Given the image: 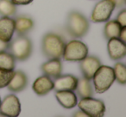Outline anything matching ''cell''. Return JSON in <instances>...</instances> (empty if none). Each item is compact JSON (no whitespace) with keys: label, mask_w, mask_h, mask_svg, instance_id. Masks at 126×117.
<instances>
[{"label":"cell","mask_w":126,"mask_h":117,"mask_svg":"<svg viewBox=\"0 0 126 117\" xmlns=\"http://www.w3.org/2000/svg\"><path fill=\"white\" fill-rule=\"evenodd\" d=\"M65 40L61 35L53 32L45 34L42 39V52L47 59L62 58Z\"/></svg>","instance_id":"obj_1"},{"label":"cell","mask_w":126,"mask_h":117,"mask_svg":"<svg viewBox=\"0 0 126 117\" xmlns=\"http://www.w3.org/2000/svg\"><path fill=\"white\" fill-rule=\"evenodd\" d=\"M79 109L84 111L88 117H103L106 111V107L102 100L93 96L80 98L77 103Z\"/></svg>","instance_id":"obj_6"},{"label":"cell","mask_w":126,"mask_h":117,"mask_svg":"<svg viewBox=\"0 0 126 117\" xmlns=\"http://www.w3.org/2000/svg\"><path fill=\"white\" fill-rule=\"evenodd\" d=\"M62 63L61 59H49L41 65V71L44 75H47L53 78L59 77L62 72Z\"/></svg>","instance_id":"obj_16"},{"label":"cell","mask_w":126,"mask_h":117,"mask_svg":"<svg viewBox=\"0 0 126 117\" xmlns=\"http://www.w3.org/2000/svg\"><path fill=\"white\" fill-rule=\"evenodd\" d=\"M28 85V78L23 71H14V73L7 88L10 91L18 93L23 91Z\"/></svg>","instance_id":"obj_15"},{"label":"cell","mask_w":126,"mask_h":117,"mask_svg":"<svg viewBox=\"0 0 126 117\" xmlns=\"http://www.w3.org/2000/svg\"><path fill=\"white\" fill-rule=\"evenodd\" d=\"M32 90L37 96H46L54 90V81L50 77L43 74L34 81Z\"/></svg>","instance_id":"obj_12"},{"label":"cell","mask_w":126,"mask_h":117,"mask_svg":"<svg viewBox=\"0 0 126 117\" xmlns=\"http://www.w3.org/2000/svg\"><path fill=\"white\" fill-rule=\"evenodd\" d=\"M15 33V20L10 16L0 17V40L11 42Z\"/></svg>","instance_id":"obj_13"},{"label":"cell","mask_w":126,"mask_h":117,"mask_svg":"<svg viewBox=\"0 0 126 117\" xmlns=\"http://www.w3.org/2000/svg\"><path fill=\"white\" fill-rule=\"evenodd\" d=\"M115 81L119 84L124 85L126 84V67L122 62H117L113 67Z\"/></svg>","instance_id":"obj_22"},{"label":"cell","mask_w":126,"mask_h":117,"mask_svg":"<svg viewBox=\"0 0 126 117\" xmlns=\"http://www.w3.org/2000/svg\"><path fill=\"white\" fill-rule=\"evenodd\" d=\"M123 27L116 20H108L105 22L104 28V35L105 38L109 40L111 38H118L120 31Z\"/></svg>","instance_id":"obj_19"},{"label":"cell","mask_w":126,"mask_h":117,"mask_svg":"<svg viewBox=\"0 0 126 117\" xmlns=\"http://www.w3.org/2000/svg\"><path fill=\"white\" fill-rule=\"evenodd\" d=\"M21 113V103L15 94H10L1 101L0 114L6 117H16Z\"/></svg>","instance_id":"obj_8"},{"label":"cell","mask_w":126,"mask_h":117,"mask_svg":"<svg viewBox=\"0 0 126 117\" xmlns=\"http://www.w3.org/2000/svg\"><path fill=\"white\" fill-rule=\"evenodd\" d=\"M8 51L18 61H25L31 56L33 44L26 35H18L10 42Z\"/></svg>","instance_id":"obj_4"},{"label":"cell","mask_w":126,"mask_h":117,"mask_svg":"<svg viewBox=\"0 0 126 117\" xmlns=\"http://www.w3.org/2000/svg\"><path fill=\"white\" fill-rule=\"evenodd\" d=\"M73 116H74V117H88L87 115H86L84 111H82L81 109H79V110H77V111L74 112V115H73Z\"/></svg>","instance_id":"obj_28"},{"label":"cell","mask_w":126,"mask_h":117,"mask_svg":"<svg viewBox=\"0 0 126 117\" xmlns=\"http://www.w3.org/2000/svg\"><path fill=\"white\" fill-rule=\"evenodd\" d=\"M9 45H10V42H4L0 40V52L1 51H6V50L8 51Z\"/></svg>","instance_id":"obj_27"},{"label":"cell","mask_w":126,"mask_h":117,"mask_svg":"<svg viewBox=\"0 0 126 117\" xmlns=\"http://www.w3.org/2000/svg\"><path fill=\"white\" fill-rule=\"evenodd\" d=\"M76 93L79 98L89 97L93 96L94 94V89L91 83V79L86 78H81L78 80V84L76 87Z\"/></svg>","instance_id":"obj_18"},{"label":"cell","mask_w":126,"mask_h":117,"mask_svg":"<svg viewBox=\"0 0 126 117\" xmlns=\"http://www.w3.org/2000/svg\"><path fill=\"white\" fill-rule=\"evenodd\" d=\"M15 32L18 35H25L34 28V21L27 16H19L15 18Z\"/></svg>","instance_id":"obj_17"},{"label":"cell","mask_w":126,"mask_h":117,"mask_svg":"<svg viewBox=\"0 0 126 117\" xmlns=\"http://www.w3.org/2000/svg\"><path fill=\"white\" fill-rule=\"evenodd\" d=\"M115 8V0H101L93 7L90 17L91 21L94 23H105L110 20Z\"/></svg>","instance_id":"obj_7"},{"label":"cell","mask_w":126,"mask_h":117,"mask_svg":"<svg viewBox=\"0 0 126 117\" xmlns=\"http://www.w3.org/2000/svg\"><path fill=\"white\" fill-rule=\"evenodd\" d=\"M101 65V61L98 57L87 55L79 61V69L83 77L92 80L93 75Z\"/></svg>","instance_id":"obj_9"},{"label":"cell","mask_w":126,"mask_h":117,"mask_svg":"<svg viewBox=\"0 0 126 117\" xmlns=\"http://www.w3.org/2000/svg\"><path fill=\"white\" fill-rule=\"evenodd\" d=\"M118 39L126 44V27H123L119 34Z\"/></svg>","instance_id":"obj_26"},{"label":"cell","mask_w":126,"mask_h":117,"mask_svg":"<svg viewBox=\"0 0 126 117\" xmlns=\"http://www.w3.org/2000/svg\"><path fill=\"white\" fill-rule=\"evenodd\" d=\"M79 78L71 74L60 75L54 81V90L59 91H75Z\"/></svg>","instance_id":"obj_11"},{"label":"cell","mask_w":126,"mask_h":117,"mask_svg":"<svg viewBox=\"0 0 126 117\" xmlns=\"http://www.w3.org/2000/svg\"><path fill=\"white\" fill-rule=\"evenodd\" d=\"M1 101H2V100H1V97H0V103H1Z\"/></svg>","instance_id":"obj_30"},{"label":"cell","mask_w":126,"mask_h":117,"mask_svg":"<svg viewBox=\"0 0 126 117\" xmlns=\"http://www.w3.org/2000/svg\"><path fill=\"white\" fill-rule=\"evenodd\" d=\"M14 73V71H7L0 68V89L7 87Z\"/></svg>","instance_id":"obj_23"},{"label":"cell","mask_w":126,"mask_h":117,"mask_svg":"<svg viewBox=\"0 0 126 117\" xmlns=\"http://www.w3.org/2000/svg\"><path fill=\"white\" fill-rule=\"evenodd\" d=\"M16 59L10 52L1 51L0 52V68L7 71H15Z\"/></svg>","instance_id":"obj_20"},{"label":"cell","mask_w":126,"mask_h":117,"mask_svg":"<svg viewBox=\"0 0 126 117\" xmlns=\"http://www.w3.org/2000/svg\"><path fill=\"white\" fill-rule=\"evenodd\" d=\"M55 98L61 107L67 109L77 106L78 97L74 91H55Z\"/></svg>","instance_id":"obj_14"},{"label":"cell","mask_w":126,"mask_h":117,"mask_svg":"<svg viewBox=\"0 0 126 117\" xmlns=\"http://www.w3.org/2000/svg\"><path fill=\"white\" fill-rule=\"evenodd\" d=\"M90 23L86 17L80 12L73 11L67 15L66 29L72 37L82 38L88 33Z\"/></svg>","instance_id":"obj_2"},{"label":"cell","mask_w":126,"mask_h":117,"mask_svg":"<svg viewBox=\"0 0 126 117\" xmlns=\"http://www.w3.org/2000/svg\"><path fill=\"white\" fill-rule=\"evenodd\" d=\"M17 11L16 5H15L11 0H0V16H15Z\"/></svg>","instance_id":"obj_21"},{"label":"cell","mask_w":126,"mask_h":117,"mask_svg":"<svg viewBox=\"0 0 126 117\" xmlns=\"http://www.w3.org/2000/svg\"><path fill=\"white\" fill-rule=\"evenodd\" d=\"M107 52L110 60H122L126 55V45L118 38L109 39L107 43Z\"/></svg>","instance_id":"obj_10"},{"label":"cell","mask_w":126,"mask_h":117,"mask_svg":"<svg viewBox=\"0 0 126 117\" xmlns=\"http://www.w3.org/2000/svg\"><path fill=\"white\" fill-rule=\"evenodd\" d=\"M116 21L121 25V27H126V10H121L120 12L117 14Z\"/></svg>","instance_id":"obj_24"},{"label":"cell","mask_w":126,"mask_h":117,"mask_svg":"<svg viewBox=\"0 0 126 117\" xmlns=\"http://www.w3.org/2000/svg\"><path fill=\"white\" fill-rule=\"evenodd\" d=\"M88 55V47L79 40H72L65 44L62 58L66 61L78 62Z\"/></svg>","instance_id":"obj_5"},{"label":"cell","mask_w":126,"mask_h":117,"mask_svg":"<svg viewBox=\"0 0 126 117\" xmlns=\"http://www.w3.org/2000/svg\"><path fill=\"white\" fill-rule=\"evenodd\" d=\"M92 79L95 92L98 94L106 92L115 82L113 68L109 65H101Z\"/></svg>","instance_id":"obj_3"},{"label":"cell","mask_w":126,"mask_h":117,"mask_svg":"<svg viewBox=\"0 0 126 117\" xmlns=\"http://www.w3.org/2000/svg\"><path fill=\"white\" fill-rule=\"evenodd\" d=\"M116 7H122L125 4V0H115Z\"/></svg>","instance_id":"obj_29"},{"label":"cell","mask_w":126,"mask_h":117,"mask_svg":"<svg viewBox=\"0 0 126 117\" xmlns=\"http://www.w3.org/2000/svg\"><path fill=\"white\" fill-rule=\"evenodd\" d=\"M34 0H11V2L15 4V5H28L30 4Z\"/></svg>","instance_id":"obj_25"}]
</instances>
